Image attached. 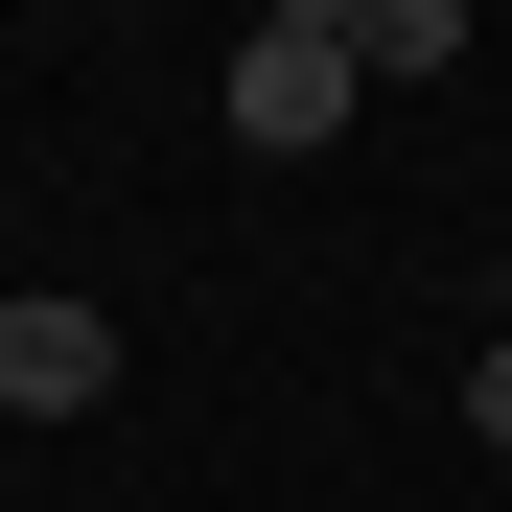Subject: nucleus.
Masks as SVG:
<instances>
[{
	"label": "nucleus",
	"instance_id": "f257e3e1",
	"mask_svg": "<svg viewBox=\"0 0 512 512\" xmlns=\"http://www.w3.org/2000/svg\"><path fill=\"white\" fill-rule=\"evenodd\" d=\"M350 94H373V70H350V0H280V24H233V140L256 163H326V140H350Z\"/></svg>",
	"mask_w": 512,
	"mask_h": 512
},
{
	"label": "nucleus",
	"instance_id": "f03ea898",
	"mask_svg": "<svg viewBox=\"0 0 512 512\" xmlns=\"http://www.w3.org/2000/svg\"><path fill=\"white\" fill-rule=\"evenodd\" d=\"M117 396V326L94 303H0V419H94Z\"/></svg>",
	"mask_w": 512,
	"mask_h": 512
},
{
	"label": "nucleus",
	"instance_id": "20e7f679",
	"mask_svg": "<svg viewBox=\"0 0 512 512\" xmlns=\"http://www.w3.org/2000/svg\"><path fill=\"white\" fill-rule=\"evenodd\" d=\"M466 443H512V326H489V373H466Z\"/></svg>",
	"mask_w": 512,
	"mask_h": 512
},
{
	"label": "nucleus",
	"instance_id": "7ed1b4c3",
	"mask_svg": "<svg viewBox=\"0 0 512 512\" xmlns=\"http://www.w3.org/2000/svg\"><path fill=\"white\" fill-rule=\"evenodd\" d=\"M350 70H466V0H350Z\"/></svg>",
	"mask_w": 512,
	"mask_h": 512
}]
</instances>
